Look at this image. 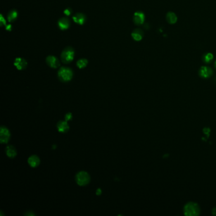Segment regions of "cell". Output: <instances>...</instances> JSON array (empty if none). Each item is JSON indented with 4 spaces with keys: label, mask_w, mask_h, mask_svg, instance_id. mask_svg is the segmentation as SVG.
<instances>
[{
    "label": "cell",
    "mask_w": 216,
    "mask_h": 216,
    "mask_svg": "<svg viewBox=\"0 0 216 216\" xmlns=\"http://www.w3.org/2000/svg\"><path fill=\"white\" fill-rule=\"evenodd\" d=\"M58 77L61 81L66 82L70 81L73 77V71L67 67H62L58 72Z\"/></svg>",
    "instance_id": "obj_1"
},
{
    "label": "cell",
    "mask_w": 216,
    "mask_h": 216,
    "mask_svg": "<svg viewBox=\"0 0 216 216\" xmlns=\"http://www.w3.org/2000/svg\"><path fill=\"white\" fill-rule=\"evenodd\" d=\"M74 50L71 47L68 46L63 50L61 53V60L64 63H69L73 61L74 58Z\"/></svg>",
    "instance_id": "obj_2"
},
{
    "label": "cell",
    "mask_w": 216,
    "mask_h": 216,
    "mask_svg": "<svg viewBox=\"0 0 216 216\" xmlns=\"http://www.w3.org/2000/svg\"><path fill=\"white\" fill-rule=\"evenodd\" d=\"M184 214L187 216H196L200 213L198 205L194 202H190L186 204L184 209Z\"/></svg>",
    "instance_id": "obj_3"
},
{
    "label": "cell",
    "mask_w": 216,
    "mask_h": 216,
    "mask_svg": "<svg viewBox=\"0 0 216 216\" xmlns=\"http://www.w3.org/2000/svg\"><path fill=\"white\" fill-rule=\"evenodd\" d=\"M76 180L79 186H85L90 183V176L86 172L81 171L77 174Z\"/></svg>",
    "instance_id": "obj_4"
},
{
    "label": "cell",
    "mask_w": 216,
    "mask_h": 216,
    "mask_svg": "<svg viewBox=\"0 0 216 216\" xmlns=\"http://www.w3.org/2000/svg\"><path fill=\"white\" fill-rule=\"evenodd\" d=\"M10 137V132L6 127L1 126L0 129V141L1 143H7Z\"/></svg>",
    "instance_id": "obj_5"
},
{
    "label": "cell",
    "mask_w": 216,
    "mask_h": 216,
    "mask_svg": "<svg viewBox=\"0 0 216 216\" xmlns=\"http://www.w3.org/2000/svg\"><path fill=\"white\" fill-rule=\"evenodd\" d=\"M46 62L49 67L53 68H57L60 65V63L58 59L53 55L47 57L46 58Z\"/></svg>",
    "instance_id": "obj_6"
},
{
    "label": "cell",
    "mask_w": 216,
    "mask_h": 216,
    "mask_svg": "<svg viewBox=\"0 0 216 216\" xmlns=\"http://www.w3.org/2000/svg\"><path fill=\"white\" fill-rule=\"evenodd\" d=\"M58 26L60 30L65 31L69 28L71 26L70 20L67 17H62L58 20Z\"/></svg>",
    "instance_id": "obj_7"
},
{
    "label": "cell",
    "mask_w": 216,
    "mask_h": 216,
    "mask_svg": "<svg viewBox=\"0 0 216 216\" xmlns=\"http://www.w3.org/2000/svg\"><path fill=\"white\" fill-rule=\"evenodd\" d=\"M14 65L16 67L18 70H24L27 67V61L22 58L18 57L17 58L14 62Z\"/></svg>",
    "instance_id": "obj_8"
},
{
    "label": "cell",
    "mask_w": 216,
    "mask_h": 216,
    "mask_svg": "<svg viewBox=\"0 0 216 216\" xmlns=\"http://www.w3.org/2000/svg\"><path fill=\"white\" fill-rule=\"evenodd\" d=\"M133 21L136 25L140 26L143 24L145 21V15L141 12H136L134 14Z\"/></svg>",
    "instance_id": "obj_9"
},
{
    "label": "cell",
    "mask_w": 216,
    "mask_h": 216,
    "mask_svg": "<svg viewBox=\"0 0 216 216\" xmlns=\"http://www.w3.org/2000/svg\"><path fill=\"white\" fill-rule=\"evenodd\" d=\"M72 18L74 22L79 24V25H83L86 20V15L82 13H77L75 14L73 16Z\"/></svg>",
    "instance_id": "obj_10"
},
{
    "label": "cell",
    "mask_w": 216,
    "mask_h": 216,
    "mask_svg": "<svg viewBox=\"0 0 216 216\" xmlns=\"http://www.w3.org/2000/svg\"><path fill=\"white\" fill-rule=\"evenodd\" d=\"M57 129L60 132H66L69 129V126L67 123V121H59L57 124Z\"/></svg>",
    "instance_id": "obj_11"
},
{
    "label": "cell",
    "mask_w": 216,
    "mask_h": 216,
    "mask_svg": "<svg viewBox=\"0 0 216 216\" xmlns=\"http://www.w3.org/2000/svg\"><path fill=\"white\" fill-rule=\"evenodd\" d=\"M212 70L208 67H202L200 70V75L202 77L207 78L212 74Z\"/></svg>",
    "instance_id": "obj_12"
},
{
    "label": "cell",
    "mask_w": 216,
    "mask_h": 216,
    "mask_svg": "<svg viewBox=\"0 0 216 216\" xmlns=\"http://www.w3.org/2000/svg\"><path fill=\"white\" fill-rule=\"evenodd\" d=\"M131 36L132 37V38L134 39V40L136 41H141L142 38H143V32L142 31V30L140 29H136L132 31Z\"/></svg>",
    "instance_id": "obj_13"
},
{
    "label": "cell",
    "mask_w": 216,
    "mask_h": 216,
    "mask_svg": "<svg viewBox=\"0 0 216 216\" xmlns=\"http://www.w3.org/2000/svg\"><path fill=\"white\" fill-rule=\"evenodd\" d=\"M28 163L32 168H36L40 164V160L36 155H32L28 159Z\"/></svg>",
    "instance_id": "obj_14"
},
{
    "label": "cell",
    "mask_w": 216,
    "mask_h": 216,
    "mask_svg": "<svg viewBox=\"0 0 216 216\" xmlns=\"http://www.w3.org/2000/svg\"><path fill=\"white\" fill-rule=\"evenodd\" d=\"M6 154L10 158H14L17 155V151L12 145H8L6 148Z\"/></svg>",
    "instance_id": "obj_15"
},
{
    "label": "cell",
    "mask_w": 216,
    "mask_h": 216,
    "mask_svg": "<svg viewBox=\"0 0 216 216\" xmlns=\"http://www.w3.org/2000/svg\"><path fill=\"white\" fill-rule=\"evenodd\" d=\"M18 17V12L15 10H12L10 11L7 15V19L8 22H14Z\"/></svg>",
    "instance_id": "obj_16"
},
{
    "label": "cell",
    "mask_w": 216,
    "mask_h": 216,
    "mask_svg": "<svg viewBox=\"0 0 216 216\" xmlns=\"http://www.w3.org/2000/svg\"><path fill=\"white\" fill-rule=\"evenodd\" d=\"M166 18L168 22L172 24L176 23L177 21V17L176 15V14L174 13L173 12H169L168 14H167Z\"/></svg>",
    "instance_id": "obj_17"
},
{
    "label": "cell",
    "mask_w": 216,
    "mask_h": 216,
    "mask_svg": "<svg viewBox=\"0 0 216 216\" xmlns=\"http://www.w3.org/2000/svg\"><path fill=\"white\" fill-rule=\"evenodd\" d=\"M87 63H88V61L87 59L82 58V59H80V60H79L77 62L76 64L79 68H84L87 66Z\"/></svg>",
    "instance_id": "obj_18"
},
{
    "label": "cell",
    "mask_w": 216,
    "mask_h": 216,
    "mask_svg": "<svg viewBox=\"0 0 216 216\" xmlns=\"http://www.w3.org/2000/svg\"><path fill=\"white\" fill-rule=\"evenodd\" d=\"M213 59V55L212 53H208L205 54L204 57V61L206 63H209L210 61H212Z\"/></svg>",
    "instance_id": "obj_19"
},
{
    "label": "cell",
    "mask_w": 216,
    "mask_h": 216,
    "mask_svg": "<svg viewBox=\"0 0 216 216\" xmlns=\"http://www.w3.org/2000/svg\"><path fill=\"white\" fill-rule=\"evenodd\" d=\"M72 9L71 8H66L64 12H63V13H64L66 16L68 17V16H70L72 14Z\"/></svg>",
    "instance_id": "obj_20"
},
{
    "label": "cell",
    "mask_w": 216,
    "mask_h": 216,
    "mask_svg": "<svg viewBox=\"0 0 216 216\" xmlns=\"http://www.w3.org/2000/svg\"><path fill=\"white\" fill-rule=\"evenodd\" d=\"M72 119V114L71 113H67V114L65 115V119L66 121L71 120Z\"/></svg>",
    "instance_id": "obj_21"
},
{
    "label": "cell",
    "mask_w": 216,
    "mask_h": 216,
    "mask_svg": "<svg viewBox=\"0 0 216 216\" xmlns=\"http://www.w3.org/2000/svg\"><path fill=\"white\" fill-rule=\"evenodd\" d=\"M3 23L4 24V25H6V22H4V18H3V17L1 15V26H3Z\"/></svg>",
    "instance_id": "obj_22"
},
{
    "label": "cell",
    "mask_w": 216,
    "mask_h": 216,
    "mask_svg": "<svg viewBox=\"0 0 216 216\" xmlns=\"http://www.w3.org/2000/svg\"><path fill=\"white\" fill-rule=\"evenodd\" d=\"M6 29L8 31H12V26L11 25H8L6 27Z\"/></svg>",
    "instance_id": "obj_23"
},
{
    "label": "cell",
    "mask_w": 216,
    "mask_h": 216,
    "mask_svg": "<svg viewBox=\"0 0 216 216\" xmlns=\"http://www.w3.org/2000/svg\"><path fill=\"white\" fill-rule=\"evenodd\" d=\"M96 195H100L101 193V190L100 189H98L97 190V191H96Z\"/></svg>",
    "instance_id": "obj_24"
},
{
    "label": "cell",
    "mask_w": 216,
    "mask_h": 216,
    "mask_svg": "<svg viewBox=\"0 0 216 216\" xmlns=\"http://www.w3.org/2000/svg\"><path fill=\"white\" fill-rule=\"evenodd\" d=\"M215 67H216V62H215Z\"/></svg>",
    "instance_id": "obj_25"
}]
</instances>
